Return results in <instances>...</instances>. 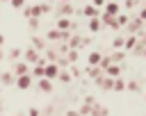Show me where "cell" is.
<instances>
[{"label": "cell", "instance_id": "cell-1", "mask_svg": "<svg viewBox=\"0 0 146 116\" xmlns=\"http://www.w3.org/2000/svg\"><path fill=\"white\" fill-rule=\"evenodd\" d=\"M50 9H52V7H50L48 2L30 5V7H23V16H25V18H32V16H34V18H41V16H43V14H48Z\"/></svg>", "mask_w": 146, "mask_h": 116}, {"label": "cell", "instance_id": "cell-2", "mask_svg": "<svg viewBox=\"0 0 146 116\" xmlns=\"http://www.w3.org/2000/svg\"><path fill=\"white\" fill-rule=\"evenodd\" d=\"M55 30H59V32H75V23H73V18L59 16L57 23H55Z\"/></svg>", "mask_w": 146, "mask_h": 116}, {"label": "cell", "instance_id": "cell-3", "mask_svg": "<svg viewBox=\"0 0 146 116\" xmlns=\"http://www.w3.org/2000/svg\"><path fill=\"white\" fill-rule=\"evenodd\" d=\"M32 84H34V77H32L30 73H25V75H18V77L14 80V86H16V89H21V91H27Z\"/></svg>", "mask_w": 146, "mask_h": 116}, {"label": "cell", "instance_id": "cell-4", "mask_svg": "<svg viewBox=\"0 0 146 116\" xmlns=\"http://www.w3.org/2000/svg\"><path fill=\"white\" fill-rule=\"evenodd\" d=\"M41 57H43V55H41L39 50H34V48L23 50V61H25V64H32V66H34V64H39V59H41Z\"/></svg>", "mask_w": 146, "mask_h": 116}, {"label": "cell", "instance_id": "cell-5", "mask_svg": "<svg viewBox=\"0 0 146 116\" xmlns=\"http://www.w3.org/2000/svg\"><path fill=\"white\" fill-rule=\"evenodd\" d=\"M71 34H73V32H59V30H55V27H52V30H48L46 41H59V43H62V41H66Z\"/></svg>", "mask_w": 146, "mask_h": 116}, {"label": "cell", "instance_id": "cell-6", "mask_svg": "<svg viewBox=\"0 0 146 116\" xmlns=\"http://www.w3.org/2000/svg\"><path fill=\"white\" fill-rule=\"evenodd\" d=\"M57 73H59V64L57 61H48L46 66H43V77H48V80H57Z\"/></svg>", "mask_w": 146, "mask_h": 116}, {"label": "cell", "instance_id": "cell-7", "mask_svg": "<svg viewBox=\"0 0 146 116\" xmlns=\"http://www.w3.org/2000/svg\"><path fill=\"white\" fill-rule=\"evenodd\" d=\"M100 25H105V27H110V30H119V23H116V16H107V14H103L100 11Z\"/></svg>", "mask_w": 146, "mask_h": 116}, {"label": "cell", "instance_id": "cell-8", "mask_svg": "<svg viewBox=\"0 0 146 116\" xmlns=\"http://www.w3.org/2000/svg\"><path fill=\"white\" fill-rule=\"evenodd\" d=\"M128 34H139L141 30H144V20L141 18H132V20H128Z\"/></svg>", "mask_w": 146, "mask_h": 116}, {"label": "cell", "instance_id": "cell-9", "mask_svg": "<svg viewBox=\"0 0 146 116\" xmlns=\"http://www.w3.org/2000/svg\"><path fill=\"white\" fill-rule=\"evenodd\" d=\"M36 89L39 91H43V93H52V80H48V77H39L36 80Z\"/></svg>", "mask_w": 146, "mask_h": 116}, {"label": "cell", "instance_id": "cell-10", "mask_svg": "<svg viewBox=\"0 0 146 116\" xmlns=\"http://www.w3.org/2000/svg\"><path fill=\"white\" fill-rule=\"evenodd\" d=\"M73 11H75V9H73V5H71V2H62V5L57 7V18H59V16L71 18V16H73Z\"/></svg>", "mask_w": 146, "mask_h": 116}, {"label": "cell", "instance_id": "cell-11", "mask_svg": "<svg viewBox=\"0 0 146 116\" xmlns=\"http://www.w3.org/2000/svg\"><path fill=\"white\" fill-rule=\"evenodd\" d=\"M121 71H123V64H110L103 73H105L107 77H121Z\"/></svg>", "mask_w": 146, "mask_h": 116}, {"label": "cell", "instance_id": "cell-12", "mask_svg": "<svg viewBox=\"0 0 146 116\" xmlns=\"http://www.w3.org/2000/svg\"><path fill=\"white\" fill-rule=\"evenodd\" d=\"M66 45H68V50H78L80 45H84V41H82V36H78V34H71V36L66 39Z\"/></svg>", "mask_w": 146, "mask_h": 116}, {"label": "cell", "instance_id": "cell-13", "mask_svg": "<svg viewBox=\"0 0 146 116\" xmlns=\"http://www.w3.org/2000/svg\"><path fill=\"white\" fill-rule=\"evenodd\" d=\"M107 57H110V61H112V64H123V61H125V57H128V52H125V50H114V52H110Z\"/></svg>", "mask_w": 146, "mask_h": 116}, {"label": "cell", "instance_id": "cell-14", "mask_svg": "<svg viewBox=\"0 0 146 116\" xmlns=\"http://www.w3.org/2000/svg\"><path fill=\"white\" fill-rule=\"evenodd\" d=\"M103 7H105V11H103V14H107V16H119V14H121V7H119L116 2H112V0H110V2H105Z\"/></svg>", "mask_w": 146, "mask_h": 116}, {"label": "cell", "instance_id": "cell-15", "mask_svg": "<svg viewBox=\"0 0 146 116\" xmlns=\"http://www.w3.org/2000/svg\"><path fill=\"white\" fill-rule=\"evenodd\" d=\"M11 73H14V77H18V75H25V73H30V64H25V61H16Z\"/></svg>", "mask_w": 146, "mask_h": 116}, {"label": "cell", "instance_id": "cell-16", "mask_svg": "<svg viewBox=\"0 0 146 116\" xmlns=\"http://www.w3.org/2000/svg\"><path fill=\"white\" fill-rule=\"evenodd\" d=\"M87 75H89L94 82H98L105 73H103V68H100V66H89V68H87Z\"/></svg>", "mask_w": 146, "mask_h": 116}, {"label": "cell", "instance_id": "cell-17", "mask_svg": "<svg viewBox=\"0 0 146 116\" xmlns=\"http://www.w3.org/2000/svg\"><path fill=\"white\" fill-rule=\"evenodd\" d=\"M30 41H32V48H34V50H39V52H43V50H46V39H41V36H36V34H32V39H30Z\"/></svg>", "mask_w": 146, "mask_h": 116}, {"label": "cell", "instance_id": "cell-18", "mask_svg": "<svg viewBox=\"0 0 146 116\" xmlns=\"http://www.w3.org/2000/svg\"><path fill=\"white\" fill-rule=\"evenodd\" d=\"M137 41H139V39H137V34H128V36L123 39V50H125V52H130V50L135 48V43H137Z\"/></svg>", "mask_w": 146, "mask_h": 116}, {"label": "cell", "instance_id": "cell-19", "mask_svg": "<svg viewBox=\"0 0 146 116\" xmlns=\"http://www.w3.org/2000/svg\"><path fill=\"white\" fill-rule=\"evenodd\" d=\"M82 14H84L87 18H98V16H100V9L94 7V5H87V7L82 9Z\"/></svg>", "mask_w": 146, "mask_h": 116}, {"label": "cell", "instance_id": "cell-20", "mask_svg": "<svg viewBox=\"0 0 146 116\" xmlns=\"http://www.w3.org/2000/svg\"><path fill=\"white\" fill-rule=\"evenodd\" d=\"M100 59H103V55H100L98 50H91V52H89V57H87V64H89V66H98V64H100Z\"/></svg>", "mask_w": 146, "mask_h": 116}, {"label": "cell", "instance_id": "cell-21", "mask_svg": "<svg viewBox=\"0 0 146 116\" xmlns=\"http://www.w3.org/2000/svg\"><path fill=\"white\" fill-rule=\"evenodd\" d=\"M14 80H16L14 73H9V71H7V73H0V84H2V86H11Z\"/></svg>", "mask_w": 146, "mask_h": 116}, {"label": "cell", "instance_id": "cell-22", "mask_svg": "<svg viewBox=\"0 0 146 116\" xmlns=\"http://www.w3.org/2000/svg\"><path fill=\"white\" fill-rule=\"evenodd\" d=\"M91 116H110V109H107V107H103V105H98V102H96V105H94V107H91Z\"/></svg>", "mask_w": 146, "mask_h": 116}, {"label": "cell", "instance_id": "cell-23", "mask_svg": "<svg viewBox=\"0 0 146 116\" xmlns=\"http://www.w3.org/2000/svg\"><path fill=\"white\" fill-rule=\"evenodd\" d=\"M87 25H89V32H91V34L100 32V27H103V25H100V18H89V23H87Z\"/></svg>", "mask_w": 146, "mask_h": 116}, {"label": "cell", "instance_id": "cell-24", "mask_svg": "<svg viewBox=\"0 0 146 116\" xmlns=\"http://www.w3.org/2000/svg\"><path fill=\"white\" fill-rule=\"evenodd\" d=\"M112 82H114V77H107V75H103V77H100L96 84H98L100 89H107V91H110V89H112Z\"/></svg>", "mask_w": 146, "mask_h": 116}, {"label": "cell", "instance_id": "cell-25", "mask_svg": "<svg viewBox=\"0 0 146 116\" xmlns=\"http://www.w3.org/2000/svg\"><path fill=\"white\" fill-rule=\"evenodd\" d=\"M112 91H125V80H123V77H114Z\"/></svg>", "mask_w": 146, "mask_h": 116}, {"label": "cell", "instance_id": "cell-26", "mask_svg": "<svg viewBox=\"0 0 146 116\" xmlns=\"http://www.w3.org/2000/svg\"><path fill=\"white\" fill-rule=\"evenodd\" d=\"M30 75H32V77H36V80H39V77H43V64H34V66H32V71H30Z\"/></svg>", "mask_w": 146, "mask_h": 116}, {"label": "cell", "instance_id": "cell-27", "mask_svg": "<svg viewBox=\"0 0 146 116\" xmlns=\"http://www.w3.org/2000/svg\"><path fill=\"white\" fill-rule=\"evenodd\" d=\"M123 39H125V36H121V34L114 36V41H112V50H123Z\"/></svg>", "mask_w": 146, "mask_h": 116}, {"label": "cell", "instance_id": "cell-28", "mask_svg": "<svg viewBox=\"0 0 146 116\" xmlns=\"http://www.w3.org/2000/svg\"><path fill=\"white\" fill-rule=\"evenodd\" d=\"M64 59H66V64H75L78 61V50H68Z\"/></svg>", "mask_w": 146, "mask_h": 116}, {"label": "cell", "instance_id": "cell-29", "mask_svg": "<svg viewBox=\"0 0 146 116\" xmlns=\"http://www.w3.org/2000/svg\"><path fill=\"white\" fill-rule=\"evenodd\" d=\"M57 80H59V82H64V84H68L73 77H71V73H66V71H59V73H57Z\"/></svg>", "mask_w": 146, "mask_h": 116}, {"label": "cell", "instance_id": "cell-30", "mask_svg": "<svg viewBox=\"0 0 146 116\" xmlns=\"http://www.w3.org/2000/svg\"><path fill=\"white\" fill-rule=\"evenodd\" d=\"M21 57H23V50H21V48H11V50H9V59H16V61H18Z\"/></svg>", "mask_w": 146, "mask_h": 116}, {"label": "cell", "instance_id": "cell-31", "mask_svg": "<svg viewBox=\"0 0 146 116\" xmlns=\"http://www.w3.org/2000/svg\"><path fill=\"white\" fill-rule=\"evenodd\" d=\"M125 89H128V91H139V82H137V80H128V82H125Z\"/></svg>", "mask_w": 146, "mask_h": 116}, {"label": "cell", "instance_id": "cell-32", "mask_svg": "<svg viewBox=\"0 0 146 116\" xmlns=\"http://www.w3.org/2000/svg\"><path fill=\"white\" fill-rule=\"evenodd\" d=\"M128 20H130V18H128L125 14H119V16H116V23H119V27H125V25H128Z\"/></svg>", "mask_w": 146, "mask_h": 116}, {"label": "cell", "instance_id": "cell-33", "mask_svg": "<svg viewBox=\"0 0 146 116\" xmlns=\"http://www.w3.org/2000/svg\"><path fill=\"white\" fill-rule=\"evenodd\" d=\"M27 27H30L32 32H34V30H39V18H34V16H32V18H27Z\"/></svg>", "mask_w": 146, "mask_h": 116}, {"label": "cell", "instance_id": "cell-34", "mask_svg": "<svg viewBox=\"0 0 146 116\" xmlns=\"http://www.w3.org/2000/svg\"><path fill=\"white\" fill-rule=\"evenodd\" d=\"M78 114H80V116H89V114H91V107H89V105H82V107L78 109Z\"/></svg>", "mask_w": 146, "mask_h": 116}, {"label": "cell", "instance_id": "cell-35", "mask_svg": "<svg viewBox=\"0 0 146 116\" xmlns=\"http://www.w3.org/2000/svg\"><path fill=\"white\" fill-rule=\"evenodd\" d=\"M9 2H11L14 9H23V7H25V0H9Z\"/></svg>", "mask_w": 146, "mask_h": 116}, {"label": "cell", "instance_id": "cell-36", "mask_svg": "<svg viewBox=\"0 0 146 116\" xmlns=\"http://www.w3.org/2000/svg\"><path fill=\"white\" fill-rule=\"evenodd\" d=\"M27 116H41V109L39 107H30L27 109Z\"/></svg>", "mask_w": 146, "mask_h": 116}, {"label": "cell", "instance_id": "cell-37", "mask_svg": "<svg viewBox=\"0 0 146 116\" xmlns=\"http://www.w3.org/2000/svg\"><path fill=\"white\" fill-rule=\"evenodd\" d=\"M84 105L94 107V105H96V98H94V96H87V98H84Z\"/></svg>", "mask_w": 146, "mask_h": 116}, {"label": "cell", "instance_id": "cell-38", "mask_svg": "<svg viewBox=\"0 0 146 116\" xmlns=\"http://www.w3.org/2000/svg\"><path fill=\"white\" fill-rule=\"evenodd\" d=\"M135 2H137V0H125V2H123V7H125V9H132V7H135Z\"/></svg>", "mask_w": 146, "mask_h": 116}, {"label": "cell", "instance_id": "cell-39", "mask_svg": "<svg viewBox=\"0 0 146 116\" xmlns=\"http://www.w3.org/2000/svg\"><path fill=\"white\" fill-rule=\"evenodd\" d=\"M103 5H105V0H94V7H98V9H100Z\"/></svg>", "mask_w": 146, "mask_h": 116}, {"label": "cell", "instance_id": "cell-40", "mask_svg": "<svg viewBox=\"0 0 146 116\" xmlns=\"http://www.w3.org/2000/svg\"><path fill=\"white\" fill-rule=\"evenodd\" d=\"M66 116H80V114H78V109H68V111H66Z\"/></svg>", "mask_w": 146, "mask_h": 116}, {"label": "cell", "instance_id": "cell-41", "mask_svg": "<svg viewBox=\"0 0 146 116\" xmlns=\"http://www.w3.org/2000/svg\"><path fill=\"white\" fill-rule=\"evenodd\" d=\"M139 18H141V20H146V7H144V9L139 11Z\"/></svg>", "mask_w": 146, "mask_h": 116}, {"label": "cell", "instance_id": "cell-42", "mask_svg": "<svg viewBox=\"0 0 146 116\" xmlns=\"http://www.w3.org/2000/svg\"><path fill=\"white\" fill-rule=\"evenodd\" d=\"M2 43H5V34L0 32V48H2Z\"/></svg>", "mask_w": 146, "mask_h": 116}, {"label": "cell", "instance_id": "cell-43", "mask_svg": "<svg viewBox=\"0 0 146 116\" xmlns=\"http://www.w3.org/2000/svg\"><path fill=\"white\" fill-rule=\"evenodd\" d=\"M2 59H5V52H2V48H0V61H2Z\"/></svg>", "mask_w": 146, "mask_h": 116}, {"label": "cell", "instance_id": "cell-44", "mask_svg": "<svg viewBox=\"0 0 146 116\" xmlns=\"http://www.w3.org/2000/svg\"><path fill=\"white\" fill-rule=\"evenodd\" d=\"M141 57H146V45H144V52H141Z\"/></svg>", "mask_w": 146, "mask_h": 116}, {"label": "cell", "instance_id": "cell-45", "mask_svg": "<svg viewBox=\"0 0 146 116\" xmlns=\"http://www.w3.org/2000/svg\"><path fill=\"white\" fill-rule=\"evenodd\" d=\"M59 2H73V0H59Z\"/></svg>", "mask_w": 146, "mask_h": 116}, {"label": "cell", "instance_id": "cell-46", "mask_svg": "<svg viewBox=\"0 0 146 116\" xmlns=\"http://www.w3.org/2000/svg\"><path fill=\"white\" fill-rule=\"evenodd\" d=\"M141 39H144V43H146V32H144V36H141Z\"/></svg>", "mask_w": 146, "mask_h": 116}, {"label": "cell", "instance_id": "cell-47", "mask_svg": "<svg viewBox=\"0 0 146 116\" xmlns=\"http://www.w3.org/2000/svg\"><path fill=\"white\" fill-rule=\"evenodd\" d=\"M16 116H25V114H16Z\"/></svg>", "mask_w": 146, "mask_h": 116}, {"label": "cell", "instance_id": "cell-48", "mask_svg": "<svg viewBox=\"0 0 146 116\" xmlns=\"http://www.w3.org/2000/svg\"><path fill=\"white\" fill-rule=\"evenodd\" d=\"M144 100H146V96H144Z\"/></svg>", "mask_w": 146, "mask_h": 116}]
</instances>
